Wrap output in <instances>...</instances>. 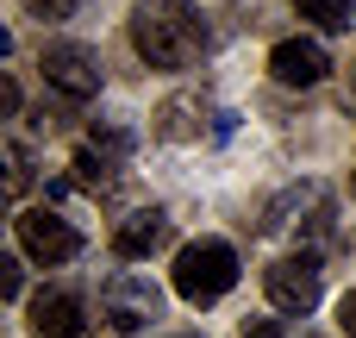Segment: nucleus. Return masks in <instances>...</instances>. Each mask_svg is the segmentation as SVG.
I'll return each mask as SVG.
<instances>
[{
  "label": "nucleus",
  "instance_id": "f257e3e1",
  "mask_svg": "<svg viewBox=\"0 0 356 338\" xmlns=\"http://www.w3.org/2000/svg\"><path fill=\"white\" fill-rule=\"evenodd\" d=\"M131 50L150 69H194L213 50V31L188 0H144L131 13Z\"/></svg>",
  "mask_w": 356,
  "mask_h": 338
},
{
  "label": "nucleus",
  "instance_id": "f03ea898",
  "mask_svg": "<svg viewBox=\"0 0 356 338\" xmlns=\"http://www.w3.org/2000/svg\"><path fill=\"white\" fill-rule=\"evenodd\" d=\"M169 282H175V295L188 307H213V301H225L238 289V251L225 238H194V245L175 251V276Z\"/></svg>",
  "mask_w": 356,
  "mask_h": 338
},
{
  "label": "nucleus",
  "instance_id": "7ed1b4c3",
  "mask_svg": "<svg viewBox=\"0 0 356 338\" xmlns=\"http://www.w3.org/2000/svg\"><path fill=\"white\" fill-rule=\"evenodd\" d=\"M38 75H44V88H56L63 100H94L100 94V82H106V69H100V56L88 50V44H75V38H56V44H44V56H38Z\"/></svg>",
  "mask_w": 356,
  "mask_h": 338
},
{
  "label": "nucleus",
  "instance_id": "20e7f679",
  "mask_svg": "<svg viewBox=\"0 0 356 338\" xmlns=\"http://www.w3.org/2000/svg\"><path fill=\"white\" fill-rule=\"evenodd\" d=\"M263 289H269V307L275 314H313L319 295H325V270L313 251H294V257H275L263 270Z\"/></svg>",
  "mask_w": 356,
  "mask_h": 338
},
{
  "label": "nucleus",
  "instance_id": "39448f33",
  "mask_svg": "<svg viewBox=\"0 0 356 338\" xmlns=\"http://www.w3.org/2000/svg\"><path fill=\"white\" fill-rule=\"evenodd\" d=\"M13 232H19V251H25L31 263H44V270L81 257V232H75L63 213H50V207H25V213L13 220Z\"/></svg>",
  "mask_w": 356,
  "mask_h": 338
},
{
  "label": "nucleus",
  "instance_id": "423d86ee",
  "mask_svg": "<svg viewBox=\"0 0 356 338\" xmlns=\"http://www.w3.org/2000/svg\"><path fill=\"white\" fill-rule=\"evenodd\" d=\"M100 314H106V326L113 332H144L156 314H163V295H156V282H144V276H113L106 289H100Z\"/></svg>",
  "mask_w": 356,
  "mask_h": 338
},
{
  "label": "nucleus",
  "instance_id": "0eeeda50",
  "mask_svg": "<svg viewBox=\"0 0 356 338\" xmlns=\"http://www.w3.org/2000/svg\"><path fill=\"white\" fill-rule=\"evenodd\" d=\"M269 75H275L282 88H319V82L332 75V56H325L319 38H282V44L269 50Z\"/></svg>",
  "mask_w": 356,
  "mask_h": 338
},
{
  "label": "nucleus",
  "instance_id": "6e6552de",
  "mask_svg": "<svg viewBox=\"0 0 356 338\" xmlns=\"http://www.w3.org/2000/svg\"><path fill=\"white\" fill-rule=\"evenodd\" d=\"M169 238H175V220H169L163 207H138V213H125V220L113 226V257L138 263V257H156Z\"/></svg>",
  "mask_w": 356,
  "mask_h": 338
},
{
  "label": "nucleus",
  "instance_id": "1a4fd4ad",
  "mask_svg": "<svg viewBox=\"0 0 356 338\" xmlns=\"http://www.w3.org/2000/svg\"><path fill=\"white\" fill-rule=\"evenodd\" d=\"M31 338H81L88 332V301L69 295V289H44L31 295Z\"/></svg>",
  "mask_w": 356,
  "mask_h": 338
},
{
  "label": "nucleus",
  "instance_id": "9d476101",
  "mask_svg": "<svg viewBox=\"0 0 356 338\" xmlns=\"http://www.w3.org/2000/svg\"><path fill=\"white\" fill-rule=\"evenodd\" d=\"M200 132H207V100H200V94H175V100L156 107V138H169V144H194Z\"/></svg>",
  "mask_w": 356,
  "mask_h": 338
},
{
  "label": "nucleus",
  "instance_id": "9b49d317",
  "mask_svg": "<svg viewBox=\"0 0 356 338\" xmlns=\"http://www.w3.org/2000/svg\"><path fill=\"white\" fill-rule=\"evenodd\" d=\"M69 169H75V182H81V188H94V194H106V188L119 182V169H125V157H113V151H100V144L88 138V144L75 151V163H69Z\"/></svg>",
  "mask_w": 356,
  "mask_h": 338
},
{
  "label": "nucleus",
  "instance_id": "f8f14e48",
  "mask_svg": "<svg viewBox=\"0 0 356 338\" xmlns=\"http://www.w3.org/2000/svg\"><path fill=\"white\" fill-rule=\"evenodd\" d=\"M294 13H300V19H313L319 31H350L356 0H294Z\"/></svg>",
  "mask_w": 356,
  "mask_h": 338
},
{
  "label": "nucleus",
  "instance_id": "ddd939ff",
  "mask_svg": "<svg viewBox=\"0 0 356 338\" xmlns=\"http://www.w3.org/2000/svg\"><path fill=\"white\" fill-rule=\"evenodd\" d=\"M6 163H13L6 188H13V194H25V188H31V151H25V144H13V151H6Z\"/></svg>",
  "mask_w": 356,
  "mask_h": 338
},
{
  "label": "nucleus",
  "instance_id": "4468645a",
  "mask_svg": "<svg viewBox=\"0 0 356 338\" xmlns=\"http://www.w3.org/2000/svg\"><path fill=\"white\" fill-rule=\"evenodd\" d=\"M0 295H6V301H19V295H25V276H19V257H6V263H0Z\"/></svg>",
  "mask_w": 356,
  "mask_h": 338
},
{
  "label": "nucleus",
  "instance_id": "2eb2a0df",
  "mask_svg": "<svg viewBox=\"0 0 356 338\" xmlns=\"http://www.w3.org/2000/svg\"><path fill=\"white\" fill-rule=\"evenodd\" d=\"M81 0H25V13H38V19H69Z\"/></svg>",
  "mask_w": 356,
  "mask_h": 338
},
{
  "label": "nucleus",
  "instance_id": "dca6fc26",
  "mask_svg": "<svg viewBox=\"0 0 356 338\" xmlns=\"http://www.w3.org/2000/svg\"><path fill=\"white\" fill-rule=\"evenodd\" d=\"M338 332H344V338H356V289L344 295V301H338Z\"/></svg>",
  "mask_w": 356,
  "mask_h": 338
},
{
  "label": "nucleus",
  "instance_id": "f3484780",
  "mask_svg": "<svg viewBox=\"0 0 356 338\" xmlns=\"http://www.w3.org/2000/svg\"><path fill=\"white\" fill-rule=\"evenodd\" d=\"M244 338H282L275 320H244Z\"/></svg>",
  "mask_w": 356,
  "mask_h": 338
},
{
  "label": "nucleus",
  "instance_id": "a211bd4d",
  "mask_svg": "<svg viewBox=\"0 0 356 338\" xmlns=\"http://www.w3.org/2000/svg\"><path fill=\"white\" fill-rule=\"evenodd\" d=\"M188 338H200V332H188Z\"/></svg>",
  "mask_w": 356,
  "mask_h": 338
}]
</instances>
